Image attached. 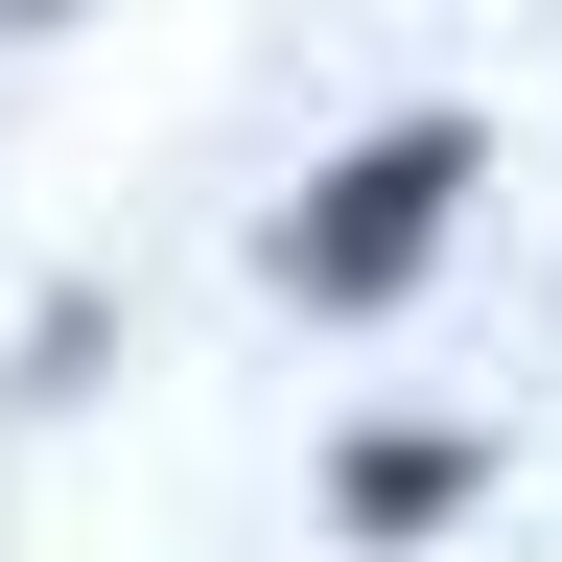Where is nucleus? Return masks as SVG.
Segmentation results:
<instances>
[{
    "instance_id": "f257e3e1",
    "label": "nucleus",
    "mask_w": 562,
    "mask_h": 562,
    "mask_svg": "<svg viewBox=\"0 0 562 562\" xmlns=\"http://www.w3.org/2000/svg\"><path fill=\"white\" fill-rule=\"evenodd\" d=\"M469 165L492 140L469 117H398V140H351V165L281 211V305H328V328H375V305H422V258H446V211H469Z\"/></svg>"
},
{
    "instance_id": "f03ea898",
    "label": "nucleus",
    "mask_w": 562,
    "mask_h": 562,
    "mask_svg": "<svg viewBox=\"0 0 562 562\" xmlns=\"http://www.w3.org/2000/svg\"><path fill=\"white\" fill-rule=\"evenodd\" d=\"M469 492H492V446H469V422H375V446L328 469V516H351V539H446Z\"/></svg>"
}]
</instances>
